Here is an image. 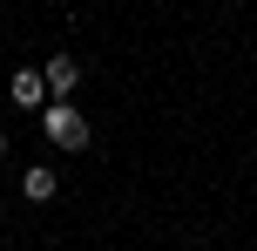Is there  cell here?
Returning a JSON list of instances; mask_svg holds the SVG:
<instances>
[{"instance_id": "5b68a950", "label": "cell", "mask_w": 257, "mask_h": 251, "mask_svg": "<svg viewBox=\"0 0 257 251\" xmlns=\"http://www.w3.org/2000/svg\"><path fill=\"white\" fill-rule=\"evenodd\" d=\"M0 156H7V129H0Z\"/></svg>"}, {"instance_id": "6da1fadb", "label": "cell", "mask_w": 257, "mask_h": 251, "mask_svg": "<svg viewBox=\"0 0 257 251\" xmlns=\"http://www.w3.org/2000/svg\"><path fill=\"white\" fill-rule=\"evenodd\" d=\"M41 129H48L54 149H88V122H81V109H68V102L41 109Z\"/></svg>"}, {"instance_id": "3957f363", "label": "cell", "mask_w": 257, "mask_h": 251, "mask_svg": "<svg viewBox=\"0 0 257 251\" xmlns=\"http://www.w3.org/2000/svg\"><path fill=\"white\" fill-rule=\"evenodd\" d=\"M41 75H48V95H61V102L81 89V61H75V54H54V61L41 68Z\"/></svg>"}, {"instance_id": "277c9868", "label": "cell", "mask_w": 257, "mask_h": 251, "mask_svg": "<svg viewBox=\"0 0 257 251\" xmlns=\"http://www.w3.org/2000/svg\"><path fill=\"white\" fill-rule=\"evenodd\" d=\"M54 190H61V177H54L48 163H34V170L21 177V197H27V204H54Z\"/></svg>"}, {"instance_id": "7a4b0ae2", "label": "cell", "mask_w": 257, "mask_h": 251, "mask_svg": "<svg viewBox=\"0 0 257 251\" xmlns=\"http://www.w3.org/2000/svg\"><path fill=\"white\" fill-rule=\"evenodd\" d=\"M7 102H14V109H41V102H48V75H41V68H14Z\"/></svg>"}]
</instances>
